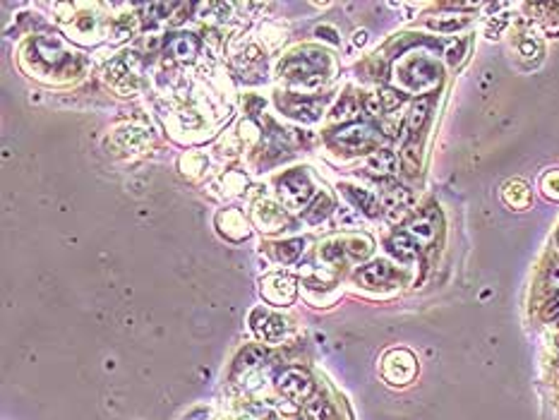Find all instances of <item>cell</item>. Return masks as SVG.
Returning a JSON list of instances; mask_svg holds the SVG:
<instances>
[{
	"label": "cell",
	"mask_w": 559,
	"mask_h": 420,
	"mask_svg": "<svg viewBox=\"0 0 559 420\" xmlns=\"http://www.w3.org/2000/svg\"><path fill=\"white\" fill-rule=\"evenodd\" d=\"M324 53H314V51H305L290 56L286 63H281V75H286L290 82H300L305 87H317L319 82L324 80Z\"/></svg>",
	"instance_id": "1"
},
{
	"label": "cell",
	"mask_w": 559,
	"mask_h": 420,
	"mask_svg": "<svg viewBox=\"0 0 559 420\" xmlns=\"http://www.w3.org/2000/svg\"><path fill=\"white\" fill-rule=\"evenodd\" d=\"M278 194L288 209H302L307 199L312 197V183L302 171H290L278 180Z\"/></svg>",
	"instance_id": "2"
},
{
	"label": "cell",
	"mask_w": 559,
	"mask_h": 420,
	"mask_svg": "<svg viewBox=\"0 0 559 420\" xmlns=\"http://www.w3.org/2000/svg\"><path fill=\"white\" fill-rule=\"evenodd\" d=\"M276 387L286 399L295 401V404H305V401H310V396L314 394V382L310 380V375L298 368L283 370L276 380Z\"/></svg>",
	"instance_id": "3"
},
{
	"label": "cell",
	"mask_w": 559,
	"mask_h": 420,
	"mask_svg": "<svg viewBox=\"0 0 559 420\" xmlns=\"http://www.w3.org/2000/svg\"><path fill=\"white\" fill-rule=\"evenodd\" d=\"M334 140H336V144L348 149V154H355V152H365L377 144L379 132L372 125H367V123H353V125L338 130L334 135Z\"/></svg>",
	"instance_id": "4"
},
{
	"label": "cell",
	"mask_w": 559,
	"mask_h": 420,
	"mask_svg": "<svg viewBox=\"0 0 559 420\" xmlns=\"http://www.w3.org/2000/svg\"><path fill=\"white\" fill-rule=\"evenodd\" d=\"M384 377L391 384H408L413 382L415 372H418V363L410 351H389L382 365Z\"/></svg>",
	"instance_id": "5"
},
{
	"label": "cell",
	"mask_w": 559,
	"mask_h": 420,
	"mask_svg": "<svg viewBox=\"0 0 559 420\" xmlns=\"http://www.w3.org/2000/svg\"><path fill=\"white\" fill-rule=\"evenodd\" d=\"M137 77H140V58H137V53H125L123 58L111 63L109 82L116 89H121V92L135 89Z\"/></svg>",
	"instance_id": "6"
},
{
	"label": "cell",
	"mask_w": 559,
	"mask_h": 420,
	"mask_svg": "<svg viewBox=\"0 0 559 420\" xmlns=\"http://www.w3.org/2000/svg\"><path fill=\"white\" fill-rule=\"evenodd\" d=\"M250 322H252L254 334H257L262 341H269V344H276V341L286 334V319L281 315H276V312L262 310V307L252 312Z\"/></svg>",
	"instance_id": "7"
},
{
	"label": "cell",
	"mask_w": 559,
	"mask_h": 420,
	"mask_svg": "<svg viewBox=\"0 0 559 420\" xmlns=\"http://www.w3.org/2000/svg\"><path fill=\"white\" fill-rule=\"evenodd\" d=\"M262 295L271 305H290L295 298V279L288 274H271L262 281Z\"/></svg>",
	"instance_id": "8"
},
{
	"label": "cell",
	"mask_w": 559,
	"mask_h": 420,
	"mask_svg": "<svg viewBox=\"0 0 559 420\" xmlns=\"http://www.w3.org/2000/svg\"><path fill=\"white\" fill-rule=\"evenodd\" d=\"M382 204H384L386 221L398 223L403 216L408 214V206L413 204V192H410L408 187L391 185L382 192Z\"/></svg>",
	"instance_id": "9"
},
{
	"label": "cell",
	"mask_w": 559,
	"mask_h": 420,
	"mask_svg": "<svg viewBox=\"0 0 559 420\" xmlns=\"http://www.w3.org/2000/svg\"><path fill=\"white\" fill-rule=\"evenodd\" d=\"M391 276H394L391 264L384 262V259H377V262L362 267L358 274H355V279H358V283H362L365 288H379V286H384V283H389Z\"/></svg>",
	"instance_id": "10"
},
{
	"label": "cell",
	"mask_w": 559,
	"mask_h": 420,
	"mask_svg": "<svg viewBox=\"0 0 559 420\" xmlns=\"http://www.w3.org/2000/svg\"><path fill=\"white\" fill-rule=\"evenodd\" d=\"M262 365H264V351L259 346H247L235 360V375L240 380H250V375L257 372Z\"/></svg>",
	"instance_id": "11"
},
{
	"label": "cell",
	"mask_w": 559,
	"mask_h": 420,
	"mask_svg": "<svg viewBox=\"0 0 559 420\" xmlns=\"http://www.w3.org/2000/svg\"><path fill=\"white\" fill-rule=\"evenodd\" d=\"M254 221H257V226H262V230H269L271 233V230H278L286 223V214L276 204L259 202L257 209H254Z\"/></svg>",
	"instance_id": "12"
},
{
	"label": "cell",
	"mask_w": 559,
	"mask_h": 420,
	"mask_svg": "<svg viewBox=\"0 0 559 420\" xmlns=\"http://www.w3.org/2000/svg\"><path fill=\"white\" fill-rule=\"evenodd\" d=\"M398 168V156L391 149H377L367 156V171L374 175H391Z\"/></svg>",
	"instance_id": "13"
},
{
	"label": "cell",
	"mask_w": 559,
	"mask_h": 420,
	"mask_svg": "<svg viewBox=\"0 0 559 420\" xmlns=\"http://www.w3.org/2000/svg\"><path fill=\"white\" fill-rule=\"evenodd\" d=\"M197 49H199V44L192 34H178V37L168 39V44H166V51L173 58H178V61H190V58H195L197 56Z\"/></svg>",
	"instance_id": "14"
},
{
	"label": "cell",
	"mask_w": 559,
	"mask_h": 420,
	"mask_svg": "<svg viewBox=\"0 0 559 420\" xmlns=\"http://www.w3.org/2000/svg\"><path fill=\"white\" fill-rule=\"evenodd\" d=\"M341 190L350 202L358 206V209L365 211L367 216L379 214V204H377V199H374V194H370L367 190H360V187H353V185H341Z\"/></svg>",
	"instance_id": "15"
},
{
	"label": "cell",
	"mask_w": 559,
	"mask_h": 420,
	"mask_svg": "<svg viewBox=\"0 0 559 420\" xmlns=\"http://www.w3.org/2000/svg\"><path fill=\"white\" fill-rule=\"evenodd\" d=\"M504 202L509 206H514V209H526V206L531 204V190H528L526 183L523 180L509 183V185L504 187Z\"/></svg>",
	"instance_id": "16"
},
{
	"label": "cell",
	"mask_w": 559,
	"mask_h": 420,
	"mask_svg": "<svg viewBox=\"0 0 559 420\" xmlns=\"http://www.w3.org/2000/svg\"><path fill=\"white\" fill-rule=\"evenodd\" d=\"M389 252L401 259V262H410V259H415V255H418V245L406 233H396L389 240Z\"/></svg>",
	"instance_id": "17"
},
{
	"label": "cell",
	"mask_w": 559,
	"mask_h": 420,
	"mask_svg": "<svg viewBox=\"0 0 559 420\" xmlns=\"http://www.w3.org/2000/svg\"><path fill=\"white\" fill-rule=\"evenodd\" d=\"M331 209H334V202H331L329 194H317L314 202L302 211V218H305L307 223H319L331 214Z\"/></svg>",
	"instance_id": "18"
},
{
	"label": "cell",
	"mask_w": 559,
	"mask_h": 420,
	"mask_svg": "<svg viewBox=\"0 0 559 420\" xmlns=\"http://www.w3.org/2000/svg\"><path fill=\"white\" fill-rule=\"evenodd\" d=\"M219 218H221V221H228V228H223V233L228 235V238L240 240V238H245V235H247L245 218L238 214V211H233V209L221 211V214H219Z\"/></svg>",
	"instance_id": "19"
},
{
	"label": "cell",
	"mask_w": 559,
	"mask_h": 420,
	"mask_svg": "<svg viewBox=\"0 0 559 420\" xmlns=\"http://www.w3.org/2000/svg\"><path fill=\"white\" fill-rule=\"evenodd\" d=\"M305 416H307V420H336V411L329 401L312 399L305 404Z\"/></svg>",
	"instance_id": "20"
},
{
	"label": "cell",
	"mask_w": 559,
	"mask_h": 420,
	"mask_svg": "<svg viewBox=\"0 0 559 420\" xmlns=\"http://www.w3.org/2000/svg\"><path fill=\"white\" fill-rule=\"evenodd\" d=\"M290 116H295L298 121H305V123H312L317 121L319 113H322V104L317 101H295L288 106Z\"/></svg>",
	"instance_id": "21"
},
{
	"label": "cell",
	"mask_w": 559,
	"mask_h": 420,
	"mask_svg": "<svg viewBox=\"0 0 559 420\" xmlns=\"http://www.w3.org/2000/svg\"><path fill=\"white\" fill-rule=\"evenodd\" d=\"M302 247H305V242L300 238H293V240H283L278 242L276 247H274V252H276V259L278 262H295V259L300 257Z\"/></svg>",
	"instance_id": "22"
},
{
	"label": "cell",
	"mask_w": 559,
	"mask_h": 420,
	"mask_svg": "<svg viewBox=\"0 0 559 420\" xmlns=\"http://www.w3.org/2000/svg\"><path fill=\"white\" fill-rule=\"evenodd\" d=\"M427 116H430V101H427V99L413 104V109H410V113H408V121H406L410 132H418V130L425 125Z\"/></svg>",
	"instance_id": "23"
},
{
	"label": "cell",
	"mask_w": 559,
	"mask_h": 420,
	"mask_svg": "<svg viewBox=\"0 0 559 420\" xmlns=\"http://www.w3.org/2000/svg\"><path fill=\"white\" fill-rule=\"evenodd\" d=\"M408 228H410V235H415V238L423 240V242H430L432 238H435V223H432L427 216H418Z\"/></svg>",
	"instance_id": "24"
},
{
	"label": "cell",
	"mask_w": 559,
	"mask_h": 420,
	"mask_svg": "<svg viewBox=\"0 0 559 420\" xmlns=\"http://www.w3.org/2000/svg\"><path fill=\"white\" fill-rule=\"evenodd\" d=\"M346 250H348L355 259H362V257L370 255V250H372V240L367 238V235H353V238H348V240H346Z\"/></svg>",
	"instance_id": "25"
},
{
	"label": "cell",
	"mask_w": 559,
	"mask_h": 420,
	"mask_svg": "<svg viewBox=\"0 0 559 420\" xmlns=\"http://www.w3.org/2000/svg\"><path fill=\"white\" fill-rule=\"evenodd\" d=\"M355 113H358V104L353 99H343L331 113V121H350V118H355Z\"/></svg>",
	"instance_id": "26"
},
{
	"label": "cell",
	"mask_w": 559,
	"mask_h": 420,
	"mask_svg": "<svg viewBox=\"0 0 559 420\" xmlns=\"http://www.w3.org/2000/svg\"><path fill=\"white\" fill-rule=\"evenodd\" d=\"M343 250H346V247H343L341 240H329L322 247V257L326 259V262H338L341 255H343Z\"/></svg>",
	"instance_id": "27"
},
{
	"label": "cell",
	"mask_w": 559,
	"mask_h": 420,
	"mask_svg": "<svg viewBox=\"0 0 559 420\" xmlns=\"http://www.w3.org/2000/svg\"><path fill=\"white\" fill-rule=\"evenodd\" d=\"M379 97V101H382V106H384V111H394V109H398V106H401V101H403V97L398 92H394V89H382L377 94Z\"/></svg>",
	"instance_id": "28"
},
{
	"label": "cell",
	"mask_w": 559,
	"mask_h": 420,
	"mask_svg": "<svg viewBox=\"0 0 559 420\" xmlns=\"http://www.w3.org/2000/svg\"><path fill=\"white\" fill-rule=\"evenodd\" d=\"M543 190H545V194H550V197L559 199V171H552V173L545 175Z\"/></svg>",
	"instance_id": "29"
},
{
	"label": "cell",
	"mask_w": 559,
	"mask_h": 420,
	"mask_svg": "<svg viewBox=\"0 0 559 420\" xmlns=\"http://www.w3.org/2000/svg\"><path fill=\"white\" fill-rule=\"evenodd\" d=\"M466 25V20H461V17H456V20H449V22H442V20H432L430 27L432 29H439V32H456V29H461Z\"/></svg>",
	"instance_id": "30"
},
{
	"label": "cell",
	"mask_w": 559,
	"mask_h": 420,
	"mask_svg": "<svg viewBox=\"0 0 559 420\" xmlns=\"http://www.w3.org/2000/svg\"><path fill=\"white\" fill-rule=\"evenodd\" d=\"M365 111H367V113H370V116H382V113H384V106H382V101H379L377 94H374V97H370V99H367V101H365Z\"/></svg>",
	"instance_id": "31"
},
{
	"label": "cell",
	"mask_w": 559,
	"mask_h": 420,
	"mask_svg": "<svg viewBox=\"0 0 559 420\" xmlns=\"http://www.w3.org/2000/svg\"><path fill=\"white\" fill-rule=\"evenodd\" d=\"M557 315H559V291H557V295L545 307V317L547 319H552V317H557Z\"/></svg>",
	"instance_id": "32"
},
{
	"label": "cell",
	"mask_w": 559,
	"mask_h": 420,
	"mask_svg": "<svg viewBox=\"0 0 559 420\" xmlns=\"http://www.w3.org/2000/svg\"><path fill=\"white\" fill-rule=\"evenodd\" d=\"M183 420H209V411H207V408H195V411H190Z\"/></svg>",
	"instance_id": "33"
},
{
	"label": "cell",
	"mask_w": 559,
	"mask_h": 420,
	"mask_svg": "<svg viewBox=\"0 0 559 420\" xmlns=\"http://www.w3.org/2000/svg\"><path fill=\"white\" fill-rule=\"evenodd\" d=\"M322 34H324V39L329 41V44H338L334 29H329V27H319V29H317V37H322Z\"/></svg>",
	"instance_id": "34"
},
{
	"label": "cell",
	"mask_w": 559,
	"mask_h": 420,
	"mask_svg": "<svg viewBox=\"0 0 559 420\" xmlns=\"http://www.w3.org/2000/svg\"><path fill=\"white\" fill-rule=\"evenodd\" d=\"M521 51H523V56H526V58H533V53H538V46H533V44H528V41H526V44L521 46Z\"/></svg>",
	"instance_id": "35"
},
{
	"label": "cell",
	"mask_w": 559,
	"mask_h": 420,
	"mask_svg": "<svg viewBox=\"0 0 559 420\" xmlns=\"http://www.w3.org/2000/svg\"><path fill=\"white\" fill-rule=\"evenodd\" d=\"M550 279H552V283H555V288L559 291V264H555V267H552V271H550Z\"/></svg>",
	"instance_id": "36"
},
{
	"label": "cell",
	"mask_w": 559,
	"mask_h": 420,
	"mask_svg": "<svg viewBox=\"0 0 559 420\" xmlns=\"http://www.w3.org/2000/svg\"><path fill=\"white\" fill-rule=\"evenodd\" d=\"M461 51H463V49H461V44L456 46V49H451V51H449V63H456V61H459V58H461L459 53H461Z\"/></svg>",
	"instance_id": "37"
},
{
	"label": "cell",
	"mask_w": 559,
	"mask_h": 420,
	"mask_svg": "<svg viewBox=\"0 0 559 420\" xmlns=\"http://www.w3.org/2000/svg\"><path fill=\"white\" fill-rule=\"evenodd\" d=\"M365 41H367V32H358V34H355V44H358V46H362Z\"/></svg>",
	"instance_id": "38"
},
{
	"label": "cell",
	"mask_w": 559,
	"mask_h": 420,
	"mask_svg": "<svg viewBox=\"0 0 559 420\" xmlns=\"http://www.w3.org/2000/svg\"><path fill=\"white\" fill-rule=\"evenodd\" d=\"M557 247H559V230H557Z\"/></svg>",
	"instance_id": "39"
}]
</instances>
